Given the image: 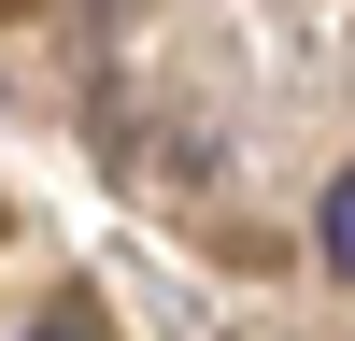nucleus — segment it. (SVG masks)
<instances>
[{
    "mask_svg": "<svg viewBox=\"0 0 355 341\" xmlns=\"http://www.w3.org/2000/svg\"><path fill=\"white\" fill-rule=\"evenodd\" d=\"M313 242H327V270L355 284V170H327V199H313Z\"/></svg>",
    "mask_w": 355,
    "mask_h": 341,
    "instance_id": "1",
    "label": "nucleus"
},
{
    "mask_svg": "<svg viewBox=\"0 0 355 341\" xmlns=\"http://www.w3.org/2000/svg\"><path fill=\"white\" fill-rule=\"evenodd\" d=\"M15 341H100V327H71V313H43V327H15Z\"/></svg>",
    "mask_w": 355,
    "mask_h": 341,
    "instance_id": "2",
    "label": "nucleus"
}]
</instances>
